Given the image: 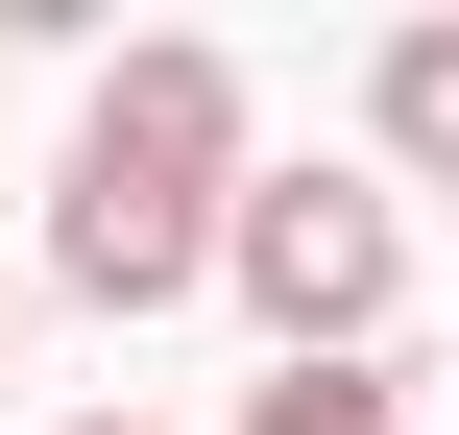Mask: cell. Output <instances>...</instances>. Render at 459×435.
Wrapping results in <instances>:
<instances>
[{
  "instance_id": "1",
  "label": "cell",
  "mask_w": 459,
  "mask_h": 435,
  "mask_svg": "<svg viewBox=\"0 0 459 435\" xmlns=\"http://www.w3.org/2000/svg\"><path fill=\"white\" fill-rule=\"evenodd\" d=\"M218 194H242V48L145 24V48L73 97V170H48V291H73V315H194V291H218Z\"/></svg>"
},
{
  "instance_id": "2",
  "label": "cell",
  "mask_w": 459,
  "mask_h": 435,
  "mask_svg": "<svg viewBox=\"0 0 459 435\" xmlns=\"http://www.w3.org/2000/svg\"><path fill=\"white\" fill-rule=\"evenodd\" d=\"M218 291L266 315V363H387L411 218H387L363 170H242V194H218Z\"/></svg>"
},
{
  "instance_id": "3",
  "label": "cell",
  "mask_w": 459,
  "mask_h": 435,
  "mask_svg": "<svg viewBox=\"0 0 459 435\" xmlns=\"http://www.w3.org/2000/svg\"><path fill=\"white\" fill-rule=\"evenodd\" d=\"M363 194H387V218L459 194V24H387V48H363Z\"/></svg>"
},
{
  "instance_id": "4",
  "label": "cell",
  "mask_w": 459,
  "mask_h": 435,
  "mask_svg": "<svg viewBox=\"0 0 459 435\" xmlns=\"http://www.w3.org/2000/svg\"><path fill=\"white\" fill-rule=\"evenodd\" d=\"M242 435H411V387H387V363H266Z\"/></svg>"
},
{
  "instance_id": "5",
  "label": "cell",
  "mask_w": 459,
  "mask_h": 435,
  "mask_svg": "<svg viewBox=\"0 0 459 435\" xmlns=\"http://www.w3.org/2000/svg\"><path fill=\"white\" fill-rule=\"evenodd\" d=\"M0 387H24V291H0Z\"/></svg>"
},
{
  "instance_id": "6",
  "label": "cell",
  "mask_w": 459,
  "mask_h": 435,
  "mask_svg": "<svg viewBox=\"0 0 459 435\" xmlns=\"http://www.w3.org/2000/svg\"><path fill=\"white\" fill-rule=\"evenodd\" d=\"M73 435H145V412H73Z\"/></svg>"
}]
</instances>
